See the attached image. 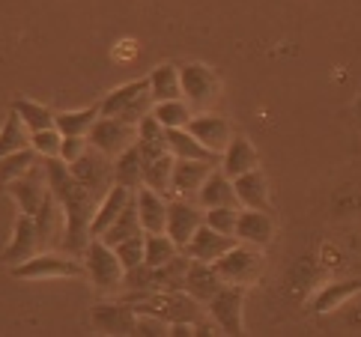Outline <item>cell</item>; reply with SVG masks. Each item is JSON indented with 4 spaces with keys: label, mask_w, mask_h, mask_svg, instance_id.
<instances>
[{
    "label": "cell",
    "mask_w": 361,
    "mask_h": 337,
    "mask_svg": "<svg viewBox=\"0 0 361 337\" xmlns=\"http://www.w3.org/2000/svg\"><path fill=\"white\" fill-rule=\"evenodd\" d=\"M42 164H45L48 188H51V194H54V200L60 203L63 215H66L63 248H66L69 254H75V257H81L87 242H90V221H93V212H96L102 197L93 188L78 183L63 159H42Z\"/></svg>",
    "instance_id": "6da1fadb"
},
{
    "label": "cell",
    "mask_w": 361,
    "mask_h": 337,
    "mask_svg": "<svg viewBox=\"0 0 361 337\" xmlns=\"http://www.w3.org/2000/svg\"><path fill=\"white\" fill-rule=\"evenodd\" d=\"M152 105H156V102L149 96V78L128 81L99 102L102 116H123L126 123H135V125L140 116H147L152 111Z\"/></svg>",
    "instance_id": "7a4b0ae2"
},
{
    "label": "cell",
    "mask_w": 361,
    "mask_h": 337,
    "mask_svg": "<svg viewBox=\"0 0 361 337\" xmlns=\"http://www.w3.org/2000/svg\"><path fill=\"white\" fill-rule=\"evenodd\" d=\"M218 278L224 283H239V287H248L260 278V271L266 266L263 260V248L257 245H248V242H236L230 251H224L218 260L212 263Z\"/></svg>",
    "instance_id": "3957f363"
},
{
    "label": "cell",
    "mask_w": 361,
    "mask_h": 337,
    "mask_svg": "<svg viewBox=\"0 0 361 337\" xmlns=\"http://www.w3.org/2000/svg\"><path fill=\"white\" fill-rule=\"evenodd\" d=\"M87 269L75 254L36 251L30 260L12 266V278L18 281H45V278H84Z\"/></svg>",
    "instance_id": "277c9868"
},
{
    "label": "cell",
    "mask_w": 361,
    "mask_h": 337,
    "mask_svg": "<svg viewBox=\"0 0 361 337\" xmlns=\"http://www.w3.org/2000/svg\"><path fill=\"white\" fill-rule=\"evenodd\" d=\"M81 257H84V269H87L90 281H93L99 290L111 293V290H120V287H123L126 269H123L120 257L114 254V248H111L108 242H102L99 236L90 239Z\"/></svg>",
    "instance_id": "5b68a950"
},
{
    "label": "cell",
    "mask_w": 361,
    "mask_h": 337,
    "mask_svg": "<svg viewBox=\"0 0 361 337\" xmlns=\"http://www.w3.org/2000/svg\"><path fill=\"white\" fill-rule=\"evenodd\" d=\"M69 171L75 173L78 183H84L87 188H93L99 197H105L111 183H114V159H111V155H105L102 149H96L90 140H87L84 152L69 164Z\"/></svg>",
    "instance_id": "8992f818"
},
{
    "label": "cell",
    "mask_w": 361,
    "mask_h": 337,
    "mask_svg": "<svg viewBox=\"0 0 361 337\" xmlns=\"http://www.w3.org/2000/svg\"><path fill=\"white\" fill-rule=\"evenodd\" d=\"M137 137V125L135 123H126L123 116H99L93 123V128L87 132V140L93 144L96 149H102L111 159H117L123 149H128Z\"/></svg>",
    "instance_id": "52a82bcc"
},
{
    "label": "cell",
    "mask_w": 361,
    "mask_h": 337,
    "mask_svg": "<svg viewBox=\"0 0 361 337\" xmlns=\"http://www.w3.org/2000/svg\"><path fill=\"white\" fill-rule=\"evenodd\" d=\"M242 305H245V287H239V283H224V287L206 302L209 317L215 319V326L224 334H245Z\"/></svg>",
    "instance_id": "ba28073f"
},
{
    "label": "cell",
    "mask_w": 361,
    "mask_h": 337,
    "mask_svg": "<svg viewBox=\"0 0 361 337\" xmlns=\"http://www.w3.org/2000/svg\"><path fill=\"white\" fill-rule=\"evenodd\" d=\"M179 84H183V99L191 105V111L195 108L206 111L212 105V99L218 96V78L203 63H185L179 69Z\"/></svg>",
    "instance_id": "9c48e42d"
},
{
    "label": "cell",
    "mask_w": 361,
    "mask_h": 337,
    "mask_svg": "<svg viewBox=\"0 0 361 337\" xmlns=\"http://www.w3.org/2000/svg\"><path fill=\"white\" fill-rule=\"evenodd\" d=\"M4 188L12 194V197H16L18 209L24 215H36V212H39V206H42V200L48 197V191H51L48 188V176H45V164L39 161L36 167H30L24 176L6 183Z\"/></svg>",
    "instance_id": "30bf717a"
},
{
    "label": "cell",
    "mask_w": 361,
    "mask_h": 337,
    "mask_svg": "<svg viewBox=\"0 0 361 337\" xmlns=\"http://www.w3.org/2000/svg\"><path fill=\"white\" fill-rule=\"evenodd\" d=\"M200 224H203L200 203H191V197H173V200H167V227H164V233L179 245V251L185 248V242L195 236V230Z\"/></svg>",
    "instance_id": "8fae6325"
},
{
    "label": "cell",
    "mask_w": 361,
    "mask_h": 337,
    "mask_svg": "<svg viewBox=\"0 0 361 337\" xmlns=\"http://www.w3.org/2000/svg\"><path fill=\"white\" fill-rule=\"evenodd\" d=\"M185 128L200 140L206 149H212L218 155H221L230 140H233V125H230V120H227V116H221V114H206V111L195 114Z\"/></svg>",
    "instance_id": "7c38bea8"
},
{
    "label": "cell",
    "mask_w": 361,
    "mask_h": 337,
    "mask_svg": "<svg viewBox=\"0 0 361 337\" xmlns=\"http://www.w3.org/2000/svg\"><path fill=\"white\" fill-rule=\"evenodd\" d=\"M239 239L236 236H227V233H221V230H215V227H209V224H200L197 230H195V236H191L188 242H185V254L191 257V260H200V263H215L218 257H221L224 251H230L236 245Z\"/></svg>",
    "instance_id": "4fadbf2b"
},
{
    "label": "cell",
    "mask_w": 361,
    "mask_h": 337,
    "mask_svg": "<svg viewBox=\"0 0 361 337\" xmlns=\"http://www.w3.org/2000/svg\"><path fill=\"white\" fill-rule=\"evenodd\" d=\"M39 251V236H36V221L33 215H18L16 218V227H12V239L9 245L0 254V263L6 266H18L24 260H30V257Z\"/></svg>",
    "instance_id": "5bb4252c"
},
{
    "label": "cell",
    "mask_w": 361,
    "mask_h": 337,
    "mask_svg": "<svg viewBox=\"0 0 361 337\" xmlns=\"http://www.w3.org/2000/svg\"><path fill=\"white\" fill-rule=\"evenodd\" d=\"M36 221V236H39V251L51 248V245H63V236H66V215H63L60 203L54 200V194L48 191V197L42 200L39 212L33 215Z\"/></svg>",
    "instance_id": "9a60e30c"
},
{
    "label": "cell",
    "mask_w": 361,
    "mask_h": 337,
    "mask_svg": "<svg viewBox=\"0 0 361 337\" xmlns=\"http://www.w3.org/2000/svg\"><path fill=\"white\" fill-rule=\"evenodd\" d=\"M215 171L212 161H197V159H176L173 173H171V194L176 197H195L203 179Z\"/></svg>",
    "instance_id": "2e32d148"
},
{
    "label": "cell",
    "mask_w": 361,
    "mask_h": 337,
    "mask_svg": "<svg viewBox=\"0 0 361 337\" xmlns=\"http://www.w3.org/2000/svg\"><path fill=\"white\" fill-rule=\"evenodd\" d=\"M275 236V218L272 212H260V209H239L236 218V239L257 245V248H266Z\"/></svg>",
    "instance_id": "e0dca14e"
},
{
    "label": "cell",
    "mask_w": 361,
    "mask_h": 337,
    "mask_svg": "<svg viewBox=\"0 0 361 337\" xmlns=\"http://www.w3.org/2000/svg\"><path fill=\"white\" fill-rule=\"evenodd\" d=\"M93 326L102 334H135V310L128 302H102L93 307Z\"/></svg>",
    "instance_id": "ac0fdd59"
},
{
    "label": "cell",
    "mask_w": 361,
    "mask_h": 337,
    "mask_svg": "<svg viewBox=\"0 0 361 337\" xmlns=\"http://www.w3.org/2000/svg\"><path fill=\"white\" fill-rule=\"evenodd\" d=\"M233 188H236V200L245 209H260V212H272V200H269V183L260 167L242 173L233 179Z\"/></svg>",
    "instance_id": "d6986e66"
},
{
    "label": "cell",
    "mask_w": 361,
    "mask_h": 337,
    "mask_svg": "<svg viewBox=\"0 0 361 337\" xmlns=\"http://www.w3.org/2000/svg\"><path fill=\"white\" fill-rule=\"evenodd\" d=\"M224 287V281L218 278V271L212 263H200V260H191L188 271H185V281H183V290L188 295H195L200 305H206L212 295Z\"/></svg>",
    "instance_id": "ffe728a7"
},
{
    "label": "cell",
    "mask_w": 361,
    "mask_h": 337,
    "mask_svg": "<svg viewBox=\"0 0 361 337\" xmlns=\"http://www.w3.org/2000/svg\"><path fill=\"white\" fill-rule=\"evenodd\" d=\"M135 200H137V215H140V227H144V233H164V227H167L164 194L152 191L149 185H140L135 191Z\"/></svg>",
    "instance_id": "44dd1931"
},
{
    "label": "cell",
    "mask_w": 361,
    "mask_h": 337,
    "mask_svg": "<svg viewBox=\"0 0 361 337\" xmlns=\"http://www.w3.org/2000/svg\"><path fill=\"white\" fill-rule=\"evenodd\" d=\"M195 200L200 203V209H212V206H239L233 179H230L224 171H212L206 176L203 185L195 194Z\"/></svg>",
    "instance_id": "7402d4cb"
},
{
    "label": "cell",
    "mask_w": 361,
    "mask_h": 337,
    "mask_svg": "<svg viewBox=\"0 0 361 337\" xmlns=\"http://www.w3.org/2000/svg\"><path fill=\"white\" fill-rule=\"evenodd\" d=\"M132 194L135 191H128V188H123V185H111L108 188V194L99 200V206H96V212H93V221H90V239H96V236H102L114 221H117V215L123 212V206L132 200Z\"/></svg>",
    "instance_id": "603a6c76"
},
{
    "label": "cell",
    "mask_w": 361,
    "mask_h": 337,
    "mask_svg": "<svg viewBox=\"0 0 361 337\" xmlns=\"http://www.w3.org/2000/svg\"><path fill=\"white\" fill-rule=\"evenodd\" d=\"M257 161H260V155H257V149L251 147V140L242 137V135H233V140H230L227 149L221 152V171L230 179H236L242 173L254 171Z\"/></svg>",
    "instance_id": "cb8c5ba5"
},
{
    "label": "cell",
    "mask_w": 361,
    "mask_h": 337,
    "mask_svg": "<svg viewBox=\"0 0 361 337\" xmlns=\"http://www.w3.org/2000/svg\"><path fill=\"white\" fill-rule=\"evenodd\" d=\"M355 295H361V281H338V283H326L311 302L314 314H331L338 307H346V302H353Z\"/></svg>",
    "instance_id": "d4e9b609"
},
{
    "label": "cell",
    "mask_w": 361,
    "mask_h": 337,
    "mask_svg": "<svg viewBox=\"0 0 361 337\" xmlns=\"http://www.w3.org/2000/svg\"><path fill=\"white\" fill-rule=\"evenodd\" d=\"M114 185H123L128 191H137L144 185V155H140L137 144L123 149L114 159Z\"/></svg>",
    "instance_id": "484cf974"
},
{
    "label": "cell",
    "mask_w": 361,
    "mask_h": 337,
    "mask_svg": "<svg viewBox=\"0 0 361 337\" xmlns=\"http://www.w3.org/2000/svg\"><path fill=\"white\" fill-rule=\"evenodd\" d=\"M167 147H171L173 159H197V161L221 164V155L206 149L200 140L188 132V128H167Z\"/></svg>",
    "instance_id": "4316f807"
},
{
    "label": "cell",
    "mask_w": 361,
    "mask_h": 337,
    "mask_svg": "<svg viewBox=\"0 0 361 337\" xmlns=\"http://www.w3.org/2000/svg\"><path fill=\"white\" fill-rule=\"evenodd\" d=\"M135 144H137V149H140L144 159H156V155L171 152V147H167V128L152 114H147V116H140V120H137Z\"/></svg>",
    "instance_id": "83f0119b"
},
{
    "label": "cell",
    "mask_w": 361,
    "mask_h": 337,
    "mask_svg": "<svg viewBox=\"0 0 361 337\" xmlns=\"http://www.w3.org/2000/svg\"><path fill=\"white\" fill-rule=\"evenodd\" d=\"M102 116L99 102L90 108H78V111H60L54 114V125L63 137H87V132L93 128V123Z\"/></svg>",
    "instance_id": "f1b7e54d"
},
{
    "label": "cell",
    "mask_w": 361,
    "mask_h": 337,
    "mask_svg": "<svg viewBox=\"0 0 361 337\" xmlns=\"http://www.w3.org/2000/svg\"><path fill=\"white\" fill-rule=\"evenodd\" d=\"M149 96L152 102H167V99H183V84H179V66L173 63H161L149 75Z\"/></svg>",
    "instance_id": "f546056e"
},
{
    "label": "cell",
    "mask_w": 361,
    "mask_h": 337,
    "mask_svg": "<svg viewBox=\"0 0 361 337\" xmlns=\"http://www.w3.org/2000/svg\"><path fill=\"white\" fill-rule=\"evenodd\" d=\"M144 233V227H140V215H137V200H135V194H132V200H128L123 206V212L117 215V221H114L105 233H102V242H108V245H117L128 236H140Z\"/></svg>",
    "instance_id": "4dcf8cb0"
},
{
    "label": "cell",
    "mask_w": 361,
    "mask_h": 337,
    "mask_svg": "<svg viewBox=\"0 0 361 337\" xmlns=\"http://www.w3.org/2000/svg\"><path fill=\"white\" fill-rule=\"evenodd\" d=\"M173 152L144 159V185H149L159 194H171V173H173Z\"/></svg>",
    "instance_id": "1f68e13d"
},
{
    "label": "cell",
    "mask_w": 361,
    "mask_h": 337,
    "mask_svg": "<svg viewBox=\"0 0 361 337\" xmlns=\"http://www.w3.org/2000/svg\"><path fill=\"white\" fill-rule=\"evenodd\" d=\"M179 254V245L167 233H144V263L149 269H159Z\"/></svg>",
    "instance_id": "d6a6232c"
},
{
    "label": "cell",
    "mask_w": 361,
    "mask_h": 337,
    "mask_svg": "<svg viewBox=\"0 0 361 337\" xmlns=\"http://www.w3.org/2000/svg\"><path fill=\"white\" fill-rule=\"evenodd\" d=\"M42 159L33 152V147H24V149H16L0 159V188H4L6 183H12V179H18L30 171V167H36Z\"/></svg>",
    "instance_id": "836d02e7"
},
{
    "label": "cell",
    "mask_w": 361,
    "mask_h": 337,
    "mask_svg": "<svg viewBox=\"0 0 361 337\" xmlns=\"http://www.w3.org/2000/svg\"><path fill=\"white\" fill-rule=\"evenodd\" d=\"M9 111H16L21 116V123L27 125V132H39V128H51V125H54V111H51L48 105L33 102V99H16Z\"/></svg>",
    "instance_id": "e575fe53"
},
{
    "label": "cell",
    "mask_w": 361,
    "mask_h": 337,
    "mask_svg": "<svg viewBox=\"0 0 361 337\" xmlns=\"http://www.w3.org/2000/svg\"><path fill=\"white\" fill-rule=\"evenodd\" d=\"M24 147H30V132H27V125L21 123V116L16 111H9L6 123L0 125V159L16 149H24Z\"/></svg>",
    "instance_id": "d590c367"
},
{
    "label": "cell",
    "mask_w": 361,
    "mask_h": 337,
    "mask_svg": "<svg viewBox=\"0 0 361 337\" xmlns=\"http://www.w3.org/2000/svg\"><path fill=\"white\" fill-rule=\"evenodd\" d=\"M156 120L164 125V128H185L188 120L195 114H191V105L185 99H167V102H156L149 111Z\"/></svg>",
    "instance_id": "8d00e7d4"
},
{
    "label": "cell",
    "mask_w": 361,
    "mask_h": 337,
    "mask_svg": "<svg viewBox=\"0 0 361 337\" xmlns=\"http://www.w3.org/2000/svg\"><path fill=\"white\" fill-rule=\"evenodd\" d=\"M30 147L39 159H60V147H63V135L57 132V125L51 128H39V132H30Z\"/></svg>",
    "instance_id": "74e56055"
},
{
    "label": "cell",
    "mask_w": 361,
    "mask_h": 337,
    "mask_svg": "<svg viewBox=\"0 0 361 337\" xmlns=\"http://www.w3.org/2000/svg\"><path fill=\"white\" fill-rule=\"evenodd\" d=\"M236 218H239V206H212V209H203V221L227 233V236H236Z\"/></svg>",
    "instance_id": "f35d334b"
},
{
    "label": "cell",
    "mask_w": 361,
    "mask_h": 337,
    "mask_svg": "<svg viewBox=\"0 0 361 337\" xmlns=\"http://www.w3.org/2000/svg\"><path fill=\"white\" fill-rule=\"evenodd\" d=\"M111 248H114V254L120 257V263H123L126 271L135 269V266L144 263V233H140V236H128V239H123L117 245H111Z\"/></svg>",
    "instance_id": "ab89813d"
},
{
    "label": "cell",
    "mask_w": 361,
    "mask_h": 337,
    "mask_svg": "<svg viewBox=\"0 0 361 337\" xmlns=\"http://www.w3.org/2000/svg\"><path fill=\"white\" fill-rule=\"evenodd\" d=\"M84 147H87V137H63V147H60V159L66 161V164H72L78 155L84 152Z\"/></svg>",
    "instance_id": "60d3db41"
},
{
    "label": "cell",
    "mask_w": 361,
    "mask_h": 337,
    "mask_svg": "<svg viewBox=\"0 0 361 337\" xmlns=\"http://www.w3.org/2000/svg\"><path fill=\"white\" fill-rule=\"evenodd\" d=\"M346 322L355 326V329H361V305H353L350 307V317H346Z\"/></svg>",
    "instance_id": "b9f144b4"
},
{
    "label": "cell",
    "mask_w": 361,
    "mask_h": 337,
    "mask_svg": "<svg viewBox=\"0 0 361 337\" xmlns=\"http://www.w3.org/2000/svg\"><path fill=\"white\" fill-rule=\"evenodd\" d=\"M355 116H358V123H361V96H358V102H355Z\"/></svg>",
    "instance_id": "7bdbcfd3"
}]
</instances>
